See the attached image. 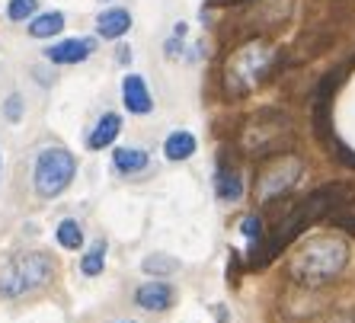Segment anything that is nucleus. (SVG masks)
I'll use <instances>...</instances> for the list:
<instances>
[{"label": "nucleus", "instance_id": "nucleus-14", "mask_svg": "<svg viewBox=\"0 0 355 323\" xmlns=\"http://www.w3.org/2000/svg\"><path fill=\"white\" fill-rule=\"evenodd\" d=\"M164 154L170 160H189L196 154V134L189 132H173L164 141Z\"/></svg>", "mask_w": 355, "mask_h": 323}, {"label": "nucleus", "instance_id": "nucleus-7", "mask_svg": "<svg viewBox=\"0 0 355 323\" xmlns=\"http://www.w3.org/2000/svg\"><path fill=\"white\" fill-rule=\"evenodd\" d=\"M301 170H304V164H301L295 154H288V150H285V154H275V157L263 166V173H259V180H257L259 202H272V199H279V195H285L288 189H295Z\"/></svg>", "mask_w": 355, "mask_h": 323}, {"label": "nucleus", "instance_id": "nucleus-2", "mask_svg": "<svg viewBox=\"0 0 355 323\" xmlns=\"http://www.w3.org/2000/svg\"><path fill=\"white\" fill-rule=\"evenodd\" d=\"M275 55L279 51L269 45L266 39H250L247 45H240L237 51H231V58L224 61V93L231 100H240L247 96L272 74Z\"/></svg>", "mask_w": 355, "mask_h": 323}, {"label": "nucleus", "instance_id": "nucleus-17", "mask_svg": "<svg viewBox=\"0 0 355 323\" xmlns=\"http://www.w3.org/2000/svg\"><path fill=\"white\" fill-rule=\"evenodd\" d=\"M103 265H106V243L99 241L90 247V253L80 259V272L83 275H99L103 272Z\"/></svg>", "mask_w": 355, "mask_h": 323}, {"label": "nucleus", "instance_id": "nucleus-23", "mask_svg": "<svg viewBox=\"0 0 355 323\" xmlns=\"http://www.w3.org/2000/svg\"><path fill=\"white\" fill-rule=\"evenodd\" d=\"M211 3H221V7H227V3H243V0H211Z\"/></svg>", "mask_w": 355, "mask_h": 323}, {"label": "nucleus", "instance_id": "nucleus-20", "mask_svg": "<svg viewBox=\"0 0 355 323\" xmlns=\"http://www.w3.org/2000/svg\"><path fill=\"white\" fill-rule=\"evenodd\" d=\"M240 234H243L250 243H259V241H263V218H259V215H247L243 221H240Z\"/></svg>", "mask_w": 355, "mask_h": 323}, {"label": "nucleus", "instance_id": "nucleus-19", "mask_svg": "<svg viewBox=\"0 0 355 323\" xmlns=\"http://www.w3.org/2000/svg\"><path fill=\"white\" fill-rule=\"evenodd\" d=\"M35 7H39V0H10L7 17L13 19V23H26V19L35 13Z\"/></svg>", "mask_w": 355, "mask_h": 323}, {"label": "nucleus", "instance_id": "nucleus-10", "mask_svg": "<svg viewBox=\"0 0 355 323\" xmlns=\"http://www.w3.org/2000/svg\"><path fill=\"white\" fill-rule=\"evenodd\" d=\"M135 301L144 311H166V307L173 304V288L166 282H144L135 291Z\"/></svg>", "mask_w": 355, "mask_h": 323}, {"label": "nucleus", "instance_id": "nucleus-9", "mask_svg": "<svg viewBox=\"0 0 355 323\" xmlns=\"http://www.w3.org/2000/svg\"><path fill=\"white\" fill-rule=\"evenodd\" d=\"M93 51V42L90 39H67V42H58L45 51V58L51 64H80V61L90 58Z\"/></svg>", "mask_w": 355, "mask_h": 323}, {"label": "nucleus", "instance_id": "nucleus-15", "mask_svg": "<svg viewBox=\"0 0 355 323\" xmlns=\"http://www.w3.org/2000/svg\"><path fill=\"white\" fill-rule=\"evenodd\" d=\"M112 160H116L119 173H141V170L148 166V150H141V148H119L116 154H112Z\"/></svg>", "mask_w": 355, "mask_h": 323}, {"label": "nucleus", "instance_id": "nucleus-12", "mask_svg": "<svg viewBox=\"0 0 355 323\" xmlns=\"http://www.w3.org/2000/svg\"><path fill=\"white\" fill-rule=\"evenodd\" d=\"M119 132H122V119H119L116 112H106V116L93 125V132H90V138H87V144H90L93 150H103V148H109V144L116 141Z\"/></svg>", "mask_w": 355, "mask_h": 323}, {"label": "nucleus", "instance_id": "nucleus-11", "mask_svg": "<svg viewBox=\"0 0 355 323\" xmlns=\"http://www.w3.org/2000/svg\"><path fill=\"white\" fill-rule=\"evenodd\" d=\"M132 29V13L122 7H112V10H103L96 19V33L103 39H122L125 33Z\"/></svg>", "mask_w": 355, "mask_h": 323}, {"label": "nucleus", "instance_id": "nucleus-18", "mask_svg": "<svg viewBox=\"0 0 355 323\" xmlns=\"http://www.w3.org/2000/svg\"><path fill=\"white\" fill-rule=\"evenodd\" d=\"M58 243H61L64 250H80V247H83V231H80V224L71 221V218H67V221H61V224H58Z\"/></svg>", "mask_w": 355, "mask_h": 323}, {"label": "nucleus", "instance_id": "nucleus-13", "mask_svg": "<svg viewBox=\"0 0 355 323\" xmlns=\"http://www.w3.org/2000/svg\"><path fill=\"white\" fill-rule=\"evenodd\" d=\"M215 192L221 202H237L240 195H243V180H240V173L234 170V166H221L215 176Z\"/></svg>", "mask_w": 355, "mask_h": 323}, {"label": "nucleus", "instance_id": "nucleus-5", "mask_svg": "<svg viewBox=\"0 0 355 323\" xmlns=\"http://www.w3.org/2000/svg\"><path fill=\"white\" fill-rule=\"evenodd\" d=\"M55 265L45 253H17L0 265V295L3 298H23L29 291H39L51 279Z\"/></svg>", "mask_w": 355, "mask_h": 323}, {"label": "nucleus", "instance_id": "nucleus-3", "mask_svg": "<svg viewBox=\"0 0 355 323\" xmlns=\"http://www.w3.org/2000/svg\"><path fill=\"white\" fill-rule=\"evenodd\" d=\"M349 263V247L339 237H314L295 253L291 275L301 285H323L336 279Z\"/></svg>", "mask_w": 355, "mask_h": 323}, {"label": "nucleus", "instance_id": "nucleus-16", "mask_svg": "<svg viewBox=\"0 0 355 323\" xmlns=\"http://www.w3.org/2000/svg\"><path fill=\"white\" fill-rule=\"evenodd\" d=\"M61 29H64V13L51 10V13H42V17L33 19L29 35H33V39H51V35H58Z\"/></svg>", "mask_w": 355, "mask_h": 323}, {"label": "nucleus", "instance_id": "nucleus-6", "mask_svg": "<svg viewBox=\"0 0 355 323\" xmlns=\"http://www.w3.org/2000/svg\"><path fill=\"white\" fill-rule=\"evenodd\" d=\"M77 173V160L71 150L64 148H45L35 160V170H33V182H35V192L42 199H55L61 192L71 186Z\"/></svg>", "mask_w": 355, "mask_h": 323}, {"label": "nucleus", "instance_id": "nucleus-22", "mask_svg": "<svg viewBox=\"0 0 355 323\" xmlns=\"http://www.w3.org/2000/svg\"><path fill=\"white\" fill-rule=\"evenodd\" d=\"M3 112H7L10 122H17V119L23 116V100H19V96H10L7 106H3Z\"/></svg>", "mask_w": 355, "mask_h": 323}, {"label": "nucleus", "instance_id": "nucleus-21", "mask_svg": "<svg viewBox=\"0 0 355 323\" xmlns=\"http://www.w3.org/2000/svg\"><path fill=\"white\" fill-rule=\"evenodd\" d=\"M141 269H144V272H176V269H180V263H176V259H164V256H148L144 259V263H141Z\"/></svg>", "mask_w": 355, "mask_h": 323}, {"label": "nucleus", "instance_id": "nucleus-25", "mask_svg": "<svg viewBox=\"0 0 355 323\" xmlns=\"http://www.w3.org/2000/svg\"><path fill=\"white\" fill-rule=\"evenodd\" d=\"M128 323H132V320H128Z\"/></svg>", "mask_w": 355, "mask_h": 323}, {"label": "nucleus", "instance_id": "nucleus-24", "mask_svg": "<svg viewBox=\"0 0 355 323\" xmlns=\"http://www.w3.org/2000/svg\"><path fill=\"white\" fill-rule=\"evenodd\" d=\"M0 166H3V157H0Z\"/></svg>", "mask_w": 355, "mask_h": 323}, {"label": "nucleus", "instance_id": "nucleus-4", "mask_svg": "<svg viewBox=\"0 0 355 323\" xmlns=\"http://www.w3.org/2000/svg\"><path fill=\"white\" fill-rule=\"evenodd\" d=\"M295 144V128L291 119L279 109H263L257 116H250L247 125L240 128V148L250 157H275L285 154Z\"/></svg>", "mask_w": 355, "mask_h": 323}, {"label": "nucleus", "instance_id": "nucleus-8", "mask_svg": "<svg viewBox=\"0 0 355 323\" xmlns=\"http://www.w3.org/2000/svg\"><path fill=\"white\" fill-rule=\"evenodd\" d=\"M122 100H125V109L135 112V116H148L150 109H154L150 90H148V83H144L141 74H128L122 80Z\"/></svg>", "mask_w": 355, "mask_h": 323}, {"label": "nucleus", "instance_id": "nucleus-1", "mask_svg": "<svg viewBox=\"0 0 355 323\" xmlns=\"http://www.w3.org/2000/svg\"><path fill=\"white\" fill-rule=\"evenodd\" d=\"M349 199H352V186H343V182H333V186H323V189L311 192L307 199H301L288 215L275 224V231L269 234V237L253 243V250H250V256H253L250 265H266L269 259H275L282 250L295 241L297 234L307 231V227L314 221H320V218L333 215V208L346 205Z\"/></svg>", "mask_w": 355, "mask_h": 323}]
</instances>
